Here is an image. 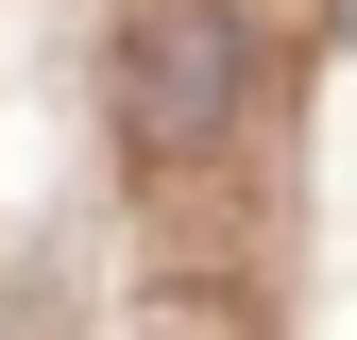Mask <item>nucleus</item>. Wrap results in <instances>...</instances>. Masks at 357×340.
I'll return each instance as SVG.
<instances>
[{
	"label": "nucleus",
	"instance_id": "f257e3e1",
	"mask_svg": "<svg viewBox=\"0 0 357 340\" xmlns=\"http://www.w3.org/2000/svg\"><path fill=\"white\" fill-rule=\"evenodd\" d=\"M119 119H137V153L238 137V17H221V0H153V17L119 34Z\"/></svg>",
	"mask_w": 357,
	"mask_h": 340
},
{
	"label": "nucleus",
	"instance_id": "f03ea898",
	"mask_svg": "<svg viewBox=\"0 0 357 340\" xmlns=\"http://www.w3.org/2000/svg\"><path fill=\"white\" fill-rule=\"evenodd\" d=\"M340 34H357V0H340Z\"/></svg>",
	"mask_w": 357,
	"mask_h": 340
}]
</instances>
